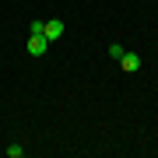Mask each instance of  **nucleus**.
Instances as JSON below:
<instances>
[{
    "mask_svg": "<svg viewBox=\"0 0 158 158\" xmlns=\"http://www.w3.org/2000/svg\"><path fill=\"white\" fill-rule=\"evenodd\" d=\"M119 67H123L127 74L141 70V56H137V53H130V49H123V56H119Z\"/></svg>",
    "mask_w": 158,
    "mask_h": 158,
    "instance_id": "1",
    "label": "nucleus"
},
{
    "mask_svg": "<svg viewBox=\"0 0 158 158\" xmlns=\"http://www.w3.org/2000/svg\"><path fill=\"white\" fill-rule=\"evenodd\" d=\"M46 46H49V39H46V35H28V53H32V56H42Z\"/></svg>",
    "mask_w": 158,
    "mask_h": 158,
    "instance_id": "2",
    "label": "nucleus"
},
{
    "mask_svg": "<svg viewBox=\"0 0 158 158\" xmlns=\"http://www.w3.org/2000/svg\"><path fill=\"white\" fill-rule=\"evenodd\" d=\"M42 35H46L49 42H53V39H60V35H63V21H60V18H53V21H46V32H42Z\"/></svg>",
    "mask_w": 158,
    "mask_h": 158,
    "instance_id": "3",
    "label": "nucleus"
},
{
    "mask_svg": "<svg viewBox=\"0 0 158 158\" xmlns=\"http://www.w3.org/2000/svg\"><path fill=\"white\" fill-rule=\"evenodd\" d=\"M46 32V21H32V28H28V35H42Z\"/></svg>",
    "mask_w": 158,
    "mask_h": 158,
    "instance_id": "4",
    "label": "nucleus"
},
{
    "mask_svg": "<svg viewBox=\"0 0 158 158\" xmlns=\"http://www.w3.org/2000/svg\"><path fill=\"white\" fill-rule=\"evenodd\" d=\"M109 56H113V60H119V56H123V46H119V42H113V46H109Z\"/></svg>",
    "mask_w": 158,
    "mask_h": 158,
    "instance_id": "5",
    "label": "nucleus"
},
{
    "mask_svg": "<svg viewBox=\"0 0 158 158\" xmlns=\"http://www.w3.org/2000/svg\"><path fill=\"white\" fill-rule=\"evenodd\" d=\"M7 155H11V158H21L25 148H21V144H11V148H7Z\"/></svg>",
    "mask_w": 158,
    "mask_h": 158,
    "instance_id": "6",
    "label": "nucleus"
}]
</instances>
